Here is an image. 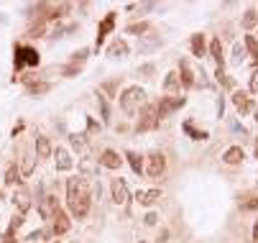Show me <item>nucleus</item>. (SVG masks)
Wrapping results in <instances>:
<instances>
[{
    "mask_svg": "<svg viewBox=\"0 0 258 243\" xmlns=\"http://www.w3.org/2000/svg\"><path fill=\"white\" fill-rule=\"evenodd\" d=\"M256 159H258V144H256Z\"/></svg>",
    "mask_w": 258,
    "mask_h": 243,
    "instance_id": "44",
    "label": "nucleus"
},
{
    "mask_svg": "<svg viewBox=\"0 0 258 243\" xmlns=\"http://www.w3.org/2000/svg\"><path fill=\"white\" fill-rule=\"evenodd\" d=\"M210 56L223 67V44H220V38H212L210 41Z\"/></svg>",
    "mask_w": 258,
    "mask_h": 243,
    "instance_id": "24",
    "label": "nucleus"
},
{
    "mask_svg": "<svg viewBox=\"0 0 258 243\" xmlns=\"http://www.w3.org/2000/svg\"><path fill=\"white\" fill-rule=\"evenodd\" d=\"M100 105H102V118L107 120V116H110V110H107V102H105L102 98H100Z\"/></svg>",
    "mask_w": 258,
    "mask_h": 243,
    "instance_id": "38",
    "label": "nucleus"
},
{
    "mask_svg": "<svg viewBox=\"0 0 258 243\" xmlns=\"http://www.w3.org/2000/svg\"><path fill=\"white\" fill-rule=\"evenodd\" d=\"M205 52H207V46H205V36H202V34L192 36V54H195V56H205Z\"/></svg>",
    "mask_w": 258,
    "mask_h": 243,
    "instance_id": "23",
    "label": "nucleus"
},
{
    "mask_svg": "<svg viewBox=\"0 0 258 243\" xmlns=\"http://www.w3.org/2000/svg\"><path fill=\"white\" fill-rule=\"evenodd\" d=\"M82 138H84V136H77V134H72V136H69V141H72V146H77V148L82 146Z\"/></svg>",
    "mask_w": 258,
    "mask_h": 243,
    "instance_id": "36",
    "label": "nucleus"
},
{
    "mask_svg": "<svg viewBox=\"0 0 258 243\" xmlns=\"http://www.w3.org/2000/svg\"><path fill=\"white\" fill-rule=\"evenodd\" d=\"M100 164H102L105 169H120L123 159L118 156V151H113V148H105V151H102V156H100Z\"/></svg>",
    "mask_w": 258,
    "mask_h": 243,
    "instance_id": "12",
    "label": "nucleus"
},
{
    "mask_svg": "<svg viewBox=\"0 0 258 243\" xmlns=\"http://www.w3.org/2000/svg\"><path fill=\"white\" fill-rule=\"evenodd\" d=\"M125 54H128V44L123 38H115L110 46H107V56H110V59H123Z\"/></svg>",
    "mask_w": 258,
    "mask_h": 243,
    "instance_id": "15",
    "label": "nucleus"
},
{
    "mask_svg": "<svg viewBox=\"0 0 258 243\" xmlns=\"http://www.w3.org/2000/svg\"><path fill=\"white\" fill-rule=\"evenodd\" d=\"M243 159H246V154H243L241 146H230V148L223 154V162H225V164H241Z\"/></svg>",
    "mask_w": 258,
    "mask_h": 243,
    "instance_id": "16",
    "label": "nucleus"
},
{
    "mask_svg": "<svg viewBox=\"0 0 258 243\" xmlns=\"http://www.w3.org/2000/svg\"><path fill=\"white\" fill-rule=\"evenodd\" d=\"M20 226H23V215L18 212V215H13V220H10V226H8V233H15Z\"/></svg>",
    "mask_w": 258,
    "mask_h": 243,
    "instance_id": "30",
    "label": "nucleus"
},
{
    "mask_svg": "<svg viewBox=\"0 0 258 243\" xmlns=\"http://www.w3.org/2000/svg\"><path fill=\"white\" fill-rule=\"evenodd\" d=\"M49 82H28L26 84V92L28 95H44V92H49Z\"/></svg>",
    "mask_w": 258,
    "mask_h": 243,
    "instance_id": "25",
    "label": "nucleus"
},
{
    "mask_svg": "<svg viewBox=\"0 0 258 243\" xmlns=\"http://www.w3.org/2000/svg\"><path fill=\"white\" fill-rule=\"evenodd\" d=\"M156 220H159V218H156L154 212H148V215H146V223H148V226H156Z\"/></svg>",
    "mask_w": 258,
    "mask_h": 243,
    "instance_id": "39",
    "label": "nucleus"
},
{
    "mask_svg": "<svg viewBox=\"0 0 258 243\" xmlns=\"http://www.w3.org/2000/svg\"><path fill=\"white\" fill-rule=\"evenodd\" d=\"M3 243H15V233H5V236H3Z\"/></svg>",
    "mask_w": 258,
    "mask_h": 243,
    "instance_id": "41",
    "label": "nucleus"
},
{
    "mask_svg": "<svg viewBox=\"0 0 258 243\" xmlns=\"http://www.w3.org/2000/svg\"><path fill=\"white\" fill-rule=\"evenodd\" d=\"M13 205L18 208V212H20V215H26V212L31 210V194H28L23 187H20V190L13 194Z\"/></svg>",
    "mask_w": 258,
    "mask_h": 243,
    "instance_id": "10",
    "label": "nucleus"
},
{
    "mask_svg": "<svg viewBox=\"0 0 258 243\" xmlns=\"http://www.w3.org/2000/svg\"><path fill=\"white\" fill-rule=\"evenodd\" d=\"M20 130H23V123H18V126H15V128H13V138H15V136H18V134H20Z\"/></svg>",
    "mask_w": 258,
    "mask_h": 243,
    "instance_id": "42",
    "label": "nucleus"
},
{
    "mask_svg": "<svg viewBox=\"0 0 258 243\" xmlns=\"http://www.w3.org/2000/svg\"><path fill=\"white\" fill-rule=\"evenodd\" d=\"M253 243H258V220H256V226H253Z\"/></svg>",
    "mask_w": 258,
    "mask_h": 243,
    "instance_id": "43",
    "label": "nucleus"
},
{
    "mask_svg": "<svg viewBox=\"0 0 258 243\" xmlns=\"http://www.w3.org/2000/svg\"><path fill=\"white\" fill-rule=\"evenodd\" d=\"M251 92H258V72H253L251 77Z\"/></svg>",
    "mask_w": 258,
    "mask_h": 243,
    "instance_id": "35",
    "label": "nucleus"
},
{
    "mask_svg": "<svg viewBox=\"0 0 258 243\" xmlns=\"http://www.w3.org/2000/svg\"><path fill=\"white\" fill-rule=\"evenodd\" d=\"M159 126V116H156V105H146L143 108V113L136 123V130L138 134H146V130H154Z\"/></svg>",
    "mask_w": 258,
    "mask_h": 243,
    "instance_id": "4",
    "label": "nucleus"
},
{
    "mask_svg": "<svg viewBox=\"0 0 258 243\" xmlns=\"http://www.w3.org/2000/svg\"><path fill=\"white\" fill-rule=\"evenodd\" d=\"M36 154H38L41 159H49L51 156V144H49L46 136H38L36 138Z\"/></svg>",
    "mask_w": 258,
    "mask_h": 243,
    "instance_id": "20",
    "label": "nucleus"
},
{
    "mask_svg": "<svg viewBox=\"0 0 258 243\" xmlns=\"http://www.w3.org/2000/svg\"><path fill=\"white\" fill-rule=\"evenodd\" d=\"M125 159H128V164H131V169H133L136 174H141V172H143V159L138 156L136 151H128V154H125Z\"/></svg>",
    "mask_w": 258,
    "mask_h": 243,
    "instance_id": "26",
    "label": "nucleus"
},
{
    "mask_svg": "<svg viewBox=\"0 0 258 243\" xmlns=\"http://www.w3.org/2000/svg\"><path fill=\"white\" fill-rule=\"evenodd\" d=\"M56 210H59L56 197H54V194H46L44 200H41V218H44V220H51Z\"/></svg>",
    "mask_w": 258,
    "mask_h": 243,
    "instance_id": "13",
    "label": "nucleus"
},
{
    "mask_svg": "<svg viewBox=\"0 0 258 243\" xmlns=\"http://www.w3.org/2000/svg\"><path fill=\"white\" fill-rule=\"evenodd\" d=\"M179 70H182V77H179V82L184 84V87H192V84H195V74H192V70H189V64L182 59L179 62Z\"/></svg>",
    "mask_w": 258,
    "mask_h": 243,
    "instance_id": "21",
    "label": "nucleus"
},
{
    "mask_svg": "<svg viewBox=\"0 0 258 243\" xmlns=\"http://www.w3.org/2000/svg\"><path fill=\"white\" fill-rule=\"evenodd\" d=\"M184 105V98L179 95V98H164L159 105H156V116H159V120L161 118H166L169 113H174V110H179Z\"/></svg>",
    "mask_w": 258,
    "mask_h": 243,
    "instance_id": "6",
    "label": "nucleus"
},
{
    "mask_svg": "<svg viewBox=\"0 0 258 243\" xmlns=\"http://www.w3.org/2000/svg\"><path fill=\"white\" fill-rule=\"evenodd\" d=\"M67 205H69V212L82 220L90 215V205H92V187L84 176H72L67 182Z\"/></svg>",
    "mask_w": 258,
    "mask_h": 243,
    "instance_id": "1",
    "label": "nucleus"
},
{
    "mask_svg": "<svg viewBox=\"0 0 258 243\" xmlns=\"http://www.w3.org/2000/svg\"><path fill=\"white\" fill-rule=\"evenodd\" d=\"M164 169H166V159H164V154H151L148 156V166H146V174L151 176V180H159V176L164 174Z\"/></svg>",
    "mask_w": 258,
    "mask_h": 243,
    "instance_id": "5",
    "label": "nucleus"
},
{
    "mask_svg": "<svg viewBox=\"0 0 258 243\" xmlns=\"http://www.w3.org/2000/svg\"><path fill=\"white\" fill-rule=\"evenodd\" d=\"M46 236H49L46 230H36V233H31V236H28V240H41V238H46Z\"/></svg>",
    "mask_w": 258,
    "mask_h": 243,
    "instance_id": "34",
    "label": "nucleus"
},
{
    "mask_svg": "<svg viewBox=\"0 0 258 243\" xmlns=\"http://www.w3.org/2000/svg\"><path fill=\"white\" fill-rule=\"evenodd\" d=\"M179 74L177 72H169L166 74V80H164V92H166V98H179Z\"/></svg>",
    "mask_w": 258,
    "mask_h": 243,
    "instance_id": "11",
    "label": "nucleus"
},
{
    "mask_svg": "<svg viewBox=\"0 0 258 243\" xmlns=\"http://www.w3.org/2000/svg\"><path fill=\"white\" fill-rule=\"evenodd\" d=\"M5 184H8V187L20 184V169H18L15 164H10V166L5 169Z\"/></svg>",
    "mask_w": 258,
    "mask_h": 243,
    "instance_id": "22",
    "label": "nucleus"
},
{
    "mask_svg": "<svg viewBox=\"0 0 258 243\" xmlns=\"http://www.w3.org/2000/svg\"><path fill=\"white\" fill-rule=\"evenodd\" d=\"M246 49L251 52V56H253L256 64H258V38H256V36H246Z\"/></svg>",
    "mask_w": 258,
    "mask_h": 243,
    "instance_id": "28",
    "label": "nucleus"
},
{
    "mask_svg": "<svg viewBox=\"0 0 258 243\" xmlns=\"http://www.w3.org/2000/svg\"><path fill=\"white\" fill-rule=\"evenodd\" d=\"M120 108H123V113L136 116L138 108H146V90H143V87H138V84L128 87V90L120 95Z\"/></svg>",
    "mask_w": 258,
    "mask_h": 243,
    "instance_id": "2",
    "label": "nucleus"
},
{
    "mask_svg": "<svg viewBox=\"0 0 258 243\" xmlns=\"http://www.w3.org/2000/svg\"><path fill=\"white\" fill-rule=\"evenodd\" d=\"M136 200L141 202V205H154V202H159L161 200V190H148V192H138L136 194Z\"/></svg>",
    "mask_w": 258,
    "mask_h": 243,
    "instance_id": "19",
    "label": "nucleus"
},
{
    "mask_svg": "<svg viewBox=\"0 0 258 243\" xmlns=\"http://www.w3.org/2000/svg\"><path fill=\"white\" fill-rule=\"evenodd\" d=\"M33 164H36L33 156H23V164H20V176H31L33 174Z\"/></svg>",
    "mask_w": 258,
    "mask_h": 243,
    "instance_id": "27",
    "label": "nucleus"
},
{
    "mask_svg": "<svg viewBox=\"0 0 258 243\" xmlns=\"http://www.w3.org/2000/svg\"><path fill=\"white\" fill-rule=\"evenodd\" d=\"M110 192H113L115 205H128V200H131V194H128V184H125V180H120V176L110 182Z\"/></svg>",
    "mask_w": 258,
    "mask_h": 243,
    "instance_id": "7",
    "label": "nucleus"
},
{
    "mask_svg": "<svg viewBox=\"0 0 258 243\" xmlns=\"http://www.w3.org/2000/svg\"><path fill=\"white\" fill-rule=\"evenodd\" d=\"M243 24H246V28H253V26L258 24V16H256V10H248V13H246Z\"/></svg>",
    "mask_w": 258,
    "mask_h": 243,
    "instance_id": "31",
    "label": "nucleus"
},
{
    "mask_svg": "<svg viewBox=\"0 0 258 243\" xmlns=\"http://www.w3.org/2000/svg\"><path fill=\"white\" fill-rule=\"evenodd\" d=\"M84 59H87V49H82V52H77L74 54V59L64 67V77H72L74 72H79L82 70V64H84Z\"/></svg>",
    "mask_w": 258,
    "mask_h": 243,
    "instance_id": "14",
    "label": "nucleus"
},
{
    "mask_svg": "<svg viewBox=\"0 0 258 243\" xmlns=\"http://www.w3.org/2000/svg\"><path fill=\"white\" fill-rule=\"evenodd\" d=\"M115 28V13H107L105 18H102V24H100V28H97V44H95V49H100L102 46V41H105V36L110 34Z\"/></svg>",
    "mask_w": 258,
    "mask_h": 243,
    "instance_id": "8",
    "label": "nucleus"
},
{
    "mask_svg": "<svg viewBox=\"0 0 258 243\" xmlns=\"http://www.w3.org/2000/svg\"><path fill=\"white\" fill-rule=\"evenodd\" d=\"M146 31V24H141V26H131V34H143Z\"/></svg>",
    "mask_w": 258,
    "mask_h": 243,
    "instance_id": "40",
    "label": "nucleus"
},
{
    "mask_svg": "<svg viewBox=\"0 0 258 243\" xmlns=\"http://www.w3.org/2000/svg\"><path fill=\"white\" fill-rule=\"evenodd\" d=\"M233 105L235 108H238V113H248V110H251V98L243 92V90H238V92H233Z\"/></svg>",
    "mask_w": 258,
    "mask_h": 243,
    "instance_id": "18",
    "label": "nucleus"
},
{
    "mask_svg": "<svg viewBox=\"0 0 258 243\" xmlns=\"http://www.w3.org/2000/svg\"><path fill=\"white\" fill-rule=\"evenodd\" d=\"M184 130H187V134L192 136V138H207V134H205V130H195V126H192V123H184Z\"/></svg>",
    "mask_w": 258,
    "mask_h": 243,
    "instance_id": "29",
    "label": "nucleus"
},
{
    "mask_svg": "<svg viewBox=\"0 0 258 243\" xmlns=\"http://www.w3.org/2000/svg\"><path fill=\"white\" fill-rule=\"evenodd\" d=\"M87 128H90V134H95V130H100V126H97L92 118H87Z\"/></svg>",
    "mask_w": 258,
    "mask_h": 243,
    "instance_id": "37",
    "label": "nucleus"
},
{
    "mask_svg": "<svg viewBox=\"0 0 258 243\" xmlns=\"http://www.w3.org/2000/svg\"><path fill=\"white\" fill-rule=\"evenodd\" d=\"M241 208L243 210H258V197H248V200L241 202Z\"/></svg>",
    "mask_w": 258,
    "mask_h": 243,
    "instance_id": "32",
    "label": "nucleus"
},
{
    "mask_svg": "<svg viewBox=\"0 0 258 243\" xmlns=\"http://www.w3.org/2000/svg\"><path fill=\"white\" fill-rule=\"evenodd\" d=\"M51 220H54V228H51V233H54V236H64V233L69 230V226H72V223H69V218H67V212H64V210H56Z\"/></svg>",
    "mask_w": 258,
    "mask_h": 243,
    "instance_id": "9",
    "label": "nucleus"
},
{
    "mask_svg": "<svg viewBox=\"0 0 258 243\" xmlns=\"http://www.w3.org/2000/svg\"><path fill=\"white\" fill-rule=\"evenodd\" d=\"M36 64H38V52L33 46H15V70L36 67Z\"/></svg>",
    "mask_w": 258,
    "mask_h": 243,
    "instance_id": "3",
    "label": "nucleus"
},
{
    "mask_svg": "<svg viewBox=\"0 0 258 243\" xmlns=\"http://www.w3.org/2000/svg\"><path fill=\"white\" fill-rule=\"evenodd\" d=\"M233 54H235V64H241V62H243V56H246V46H241V44H235Z\"/></svg>",
    "mask_w": 258,
    "mask_h": 243,
    "instance_id": "33",
    "label": "nucleus"
},
{
    "mask_svg": "<svg viewBox=\"0 0 258 243\" xmlns=\"http://www.w3.org/2000/svg\"><path fill=\"white\" fill-rule=\"evenodd\" d=\"M54 156H56V169L59 172H69L72 169V156L67 154V148H56Z\"/></svg>",
    "mask_w": 258,
    "mask_h": 243,
    "instance_id": "17",
    "label": "nucleus"
}]
</instances>
